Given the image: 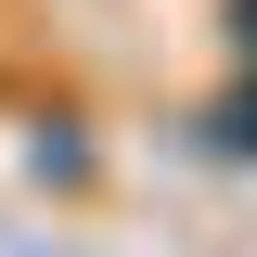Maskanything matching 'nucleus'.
I'll return each mask as SVG.
<instances>
[{
  "mask_svg": "<svg viewBox=\"0 0 257 257\" xmlns=\"http://www.w3.org/2000/svg\"><path fill=\"white\" fill-rule=\"evenodd\" d=\"M231 39H244V52H257V0H231Z\"/></svg>",
  "mask_w": 257,
  "mask_h": 257,
  "instance_id": "obj_1",
  "label": "nucleus"
}]
</instances>
